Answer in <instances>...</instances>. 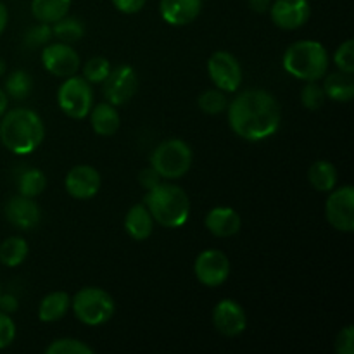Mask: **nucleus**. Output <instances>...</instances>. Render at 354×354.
I'll return each mask as SVG.
<instances>
[{"label": "nucleus", "instance_id": "72a5a7b5", "mask_svg": "<svg viewBox=\"0 0 354 354\" xmlns=\"http://www.w3.org/2000/svg\"><path fill=\"white\" fill-rule=\"evenodd\" d=\"M50 38H52V26H50V24L40 23V24H37V26H33L30 31H28L26 37H24V44H26L28 47H31V48L41 47V45H47L48 41H50Z\"/></svg>", "mask_w": 354, "mask_h": 354}, {"label": "nucleus", "instance_id": "f03ea898", "mask_svg": "<svg viewBox=\"0 0 354 354\" xmlns=\"http://www.w3.org/2000/svg\"><path fill=\"white\" fill-rule=\"evenodd\" d=\"M45 138V124L35 111L16 107L0 118V142L7 151L26 156L37 151Z\"/></svg>", "mask_w": 354, "mask_h": 354}, {"label": "nucleus", "instance_id": "4c0bfd02", "mask_svg": "<svg viewBox=\"0 0 354 354\" xmlns=\"http://www.w3.org/2000/svg\"><path fill=\"white\" fill-rule=\"evenodd\" d=\"M138 182H140V185L144 187L145 190H151L152 187H156L158 183H161L162 178L159 176V173L152 168V166H149V168L142 169L140 171V175H138Z\"/></svg>", "mask_w": 354, "mask_h": 354}, {"label": "nucleus", "instance_id": "393cba45", "mask_svg": "<svg viewBox=\"0 0 354 354\" xmlns=\"http://www.w3.org/2000/svg\"><path fill=\"white\" fill-rule=\"evenodd\" d=\"M28 242L23 237H7L6 241L0 244V263L9 268H16V266L23 265L24 259L28 258Z\"/></svg>", "mask_w": 354, "mask_h": 354}, {"label": "nucleus", "instance_id": "f8f14e48", "mask_svg": "<svg viewBox=\"0 0 354 354\" xmlns=\"http://www.w3.org/2000/svg\"><path fill=\"white\" fill-rule=\"evenodd\" d=\"M41 64L50 75L59 76V78H69L82 68V59L69 44L55 41V44H47L44 47Z\"/></svg>", "mask_w": 354, "mask_h": 354}, {"label": "nucleus", "instance_id": "4468645a", "mask_svg": "<svg viewBox=\"0 0 354 354\" xmlns=\"http://www.w3.org/2000/svg\"><path fill=\"white\" fill-rule=\"evenodd\" d=\"M102 185L100 173L90 165H78L68 171L64 178V189L73 199L86 201L97 196Z\"/></svg>", "mask_w": 354, "mask_h": 354}, {"label": "nucleus", "instance_id": "c03bdc74", "mask_svg": "<svg viewBox=\"0 0 354 354\" xmlns=\"http://www.w3.org/2000/svg\"><path fill=\"white\" fill-rule=\"evenodd\" d=\"M0 294H2V290H0Z\"/></svg>", "mask_w": 354, "mask_h": 354}, {"label": "nucleus", "instance_id": "423d86ee", "mask_svg": "<svg viewBox=\"0 0 354 354\" xmlns=\"http://www.w3.org/2000/svg\"><path fill=\"white\" fill-rule=\"evenodd\" d=\"M194 154L187 142L169 138L161 142L151 154V166L162 180H178L192 168Z\"/></svg>", "mask_w": 354, "mask_h": 354}, {"label": "nucleus", "instance_id": "7c9ffc66", "mask_svg": "<svg viewBox=\"0 0 354 354\" xmlns=\"http://www.w3.org/2000/svg\"><path fill=\"white\" fill-rule=\"evenodd\" d=\"M47 354H93L92 346L85 344L83 341L78 339L64 337V339H55L52 344L47 346L45 349Z\"/></svg>", "mask_w": 354, "mask_h": 354}, {"label": "nucleus", "instance_id": "39448f33", "mask_svg": "<svg viewBox=\"0 0 354 354\" xmlns=\"http://www.w3.org/2000/svg\"><path fill=\"white\" fill-rule=\"evenodd\" d=\"M71 308L83 325L99 327L113 318L116 303L113 296L100 287H83L71 299Z\"/></svg>", "mask_w": 354, "mask_h": 354}, {"label": "nucleus", "instance_id": "20e7f679", "mask_svg": "<svg viewBox=\"0 0 354 354\" xmlns=\"http://www.w3.org/2000/svg\"><path fill=\"white\" fill-rule=\"evenodd\" d=\"M282 66L290 76L303 82H320L328 73V52L320 41L299 40L289 45Z\"/></svg>", "mask_w": 354, "mask_h": 354}, {"label": "nucleus", "instance_id": "473e14b6", "mask_svg": "<svg viewBox=\"0 0 354 354\" xmlns=\"http://www.w3.org/2000/svg\"><path fill=\"white\" fill-rule=\"evenodd\" d=\"M334 62L339 68V71L354 73V41L349 40L342 41L334 54Z\"/></svg>", "mask_w": 354, "mask_h": 354}, {"label": "nucleus", "instance_id": "e433bc0d", "mask_svg": "<svg viewBox=\"0 0 354 354\" xmlns=\"http://www.w3.org/2000/svg\"><path fill=\"white\" fill-rule=\"evenodd\" d=\"M113 6L123 14H137L145 7L147 0H111Z\"/></svg>", "mask_w": 354, "mask_h": 354}, {"label": "nucleus", "instance_id": "2eb2a0df", "mask_svg": "<svg viewBox=\"0 0 354 354\" xmlns=\"http://www.w3.org/2000/svg\"><path fill=\"white\" fill-rule=\"evenodd\" d=\"M213 325L225 337H237L248 328V315L234 299H221L213 310Z\"/></svg>", "mask_w": 354, "mask_h": 354}, {"label": "nucleus", "instance_id": "6e6552de", "mask_svg": "<svg viewBox=\"0 0 354 354\" xmlns=\"http://www.w3.org/2000/svg\"><path fill=\"white\" fill-rule=\"evenodd\" d=\"M207 75L214 86L225 93H235L242 85V66L234 54L216 50L207 61Z\"/></svg>", "mask_w": 354, "mask_h": 354}, {"label": "nucleus", "instance_id": "6ab92c4d", "mask_svg": "<svg viewBox=\"0 0 354 354\" xmlns=\"http://www.w3.org/2000/svg\"><path fill=\"white\" fill-rule=\"evenodd\" d=\"M90 124L99 137H113L121 127L120 111L109 102H100L90 111Z\"/></svg>", "mask_w": 354, "mask_h": 354}, {"label": "nucleus", "instance_id": "2f4dec72", "mask_svg": "<svg viewBox=\"0 0 354 354\" xmlns=\"http://www.w3.org/2000/svg\"><path fill=\"white\" fill-rule=\"evenodd\" d=\"M325 102L324 86L318 82H306L303 92H301V104L308 111H318Z\"/></svg>", "mask_w": 354, "mask_h": 354}, {"label": "nucleus", "instance_id": "c9c22d12", "mask_svg": "<svg viewBox=\"0 0 354 354\" xmlns=\"http://www.w3.org/2000/svg\"><path fill=\"white\" fill-rule=\"evenodd\" d=\"M335 351L339 354H353L354 353V327L346 325L335 339Z\"/></svg>", "mask_w": 354, "mask_h": 354}, {"label": "nucleus", "instance_id": "dca6fc26", "mask_svg": "<svg viewBox=\"0 0 354 354\" xmlns=\"http://www.w3.org/2000/svg\"><path fill=\"white\" fill-rule=\"evenodd\" d=\"M6 218L12 227L19 228V230H33L40 223L41 211L31 197H24L19 194L7 201Z\"/></svg>", "mask_w": 354, "mask_h": 354}, {"label": "nucleus", "instance_id": "4be33fe9", "mask_svg": "<svg viewBox=\"0 0 354 354\" xmlns=\"http://www.w3.org/2000/svg\"><path fill=\"white\" fill-rule=\"evenodd\" d=\"M322 80L325 97H330L335 102H349L354 97V78L351 73L335 71L325 75Z\"/></svg>", "mask_w": 354, "mask_h": 354}, {"label": "nucleus", "instance_id": "cd10ccee", "mask_svg": "<svg viewBox=\"0 0 354 354\" xmlns=\"http://www.w3.org/2000/svg\"><path fill=\"white\" fill-rule=\"evenodd\" d=\"M6 93L7 97H12L16 100L26 99L28 95L33 90V78L28 71H23V69H17V71H12L6 80Z\"/></svg>", "mask_w": 354, "mask_h": 354}, {"label": "nucleus", "instance_id": "ea45409f", "mask_svg": "<svg viewBox=\"0 0 354 354\" xmlns=\"http://www.w3.org/2000/svg\"><path fill=\"white\" fill-rule=\"evenodd\" d=\"M248 3H249V9H251L252 12L265 14L270 10L272 0H248Z\"/></svg>", "mask_w": 354, "mask_h": 354}, {"label": "nucleus", "instance_id": "c85d7f7f", "mask_svg": "<svg viewBox=\"0 0 354 354\" xmlns=\"http://www.w3.org/2000/svg\"><path fill=\"white\" fill-rule=\"evenodd\" d=\"M197 104H199V109L203 113L211 114H220L223 111H227L228 107V99H227V93L220 88H209L206 92H203L197 99Z\"/></svg>", "mask_w": 354, "mask_h": 354}, {"label": "nucleus", "instance_id": "9b49d317", "mask_svg": "<svg viewBox=\"0 0 354 354\" xmlns=\"http://www.w3.org/2000/svg\"><path fill=\"white\" fill-rule=\"evenodd\" d=\"M325 204L327 221L339 232L351 234L354 230V189L344 185L341 189L330 190Z\"/></svg>", "mask_w": 354, "mask_h": 354}, {"label": "nucleus", "instance_id": "9d476101", "mask_svg": "<svg viewBox=\"0 0 354 354\" xmlns=\"http://www.w3.org/2000/svg\"><path fill=\"white\" fill-rule=\"evenodd\" d=\"M138 90V76L131 66L121 64L118 68H111L107 78L102 82V92L106 102L113 106H124L133 99Z\"/></svg>", "mask_w": 354, "mask_h": 354}, {"label": "nucleus", "instance_id": "412c9836", "mask_svg": "<svg viewBox=\"0 0 354 354\" xmlns=\"http://www.w3.org/2000/svg\"><path fill=\"white\" fill-rule=\"evenodd\" d=\"M71 308V297L64 290H55L47 294L38 304V318L44 324H52L66 317L68 310Z\"/></svg>", "mask_w": 354, "mask_h": 354}, {"label": "nucleus", "instance_id": "f3484780", "mask_svg": "<svg viewBox=\"0 0 354 354\" xmlns=\"http://www.w3.org/2000/svg\"><path fill=\"white\" fill-rule=\"evenodd\" d=\"M203 0H161L159 14L169 26H187L199 17Z\"/></svg>", "mask_w": 354, "mask_h": 354}, {"label": "nucleus", "instance_id": "a211bd4d", "mask_svg": "<svg viewBox=\"0 0 354 354\" xmlns=\"http://www.w3.org/2000/svg\"><path fill=\"white\" fill-rule=\"evenodd\" d=\"M206 228L209 230L211 235L220 239L234 237L241 232L242 228V218L234 207L218 206L213 207L209 213L206 214Z\"/></svg>", "mask_w": 354, "mask_h": 354}, {"label": "nucleus", "instance_id": "ddd939ff", "mask_svg": "<svg viewBox=\"0 0 354 354\" xmlns=\"http://www.w3.org/2000/svg\"><path fill=\"white\" fill-rule=\"evenodd\" d=\"M268 12L277 28L294 31L310 21L311 6L308 0H273Z\"/></svg>", "mask_w": 354, "mask_h": 354}, {"label": "nucleus", "instance_id": "7ed1b4c3", "mask_svg": "<svg viewBox=\"0 0 354 354\" xmlns=\"http://www.w3.org/2000/svg\"><path fill=\"white\" fill-rule=\"evenodd\" d=\"M144 204L154 218V223L165 228H180L189 221L190 199L182 187L161 182L144 197Z\"/></svg>", "mask_w": 354, "mask_h": 354}, {"label": "nucleus", "instance_id": "c756f323", "mask_svg": "<svg viewBox=\"0 0 354 354\" xmlns=\"http://www.w3.org/2000/svg\"><path fill=\"white\" fill-rule=\"evenodd\" d=\"M111 71V62L109 59L100 57V55H95V57L88 59V61L83 64V78L88 83L95 85V83H102L104 80L107 78Z\"/></svg>", "mask_w": 354, "mask_h": 354}, {"label": "nucleus", "instance_id": "37998d69", "mask_svg": "<svg viewBox=\"0 0 354 354\" xmlns=\"http://www.w3.org/2000/svg\"><path fill=\"white\" fill-rule=\"evenodd\" d=\"M6 75V61L3 59H0V78Z\"/></svg>", "mask_w": 354, "mask_h": 354}, {"label": "nucleus", "instance_id": "f257e3e1", "mask_svg": "<svg viewBox=\"0 0 354 354\" xmlns=\"http://www.w3.org/2000/svg\"><path fill=\"white\" fill-rule=\"evenodd\" d=\"M227 111L232 131L248 142H261L273 137L282 123L280 102L275 95L261 88L237 93Z\"/></svg>", "mask_w": 354, "mask_h": 354}, {"label": "nucleus", "instance_id": "5701e85b", "mask_svg": "<svg viewBox=\"0 0 354 354\" xmlns=\"http://www.w3.org/2000/svg\"><path fill=\"white\" fill-rule=\"evenodd\" d=\"M73 0H31V14L38 23L54 24L68 16Z\"/></svg>", "mask_w": 354, "mask_h": 354}, {"label": "nucleus", "instance_id": "f704fd0d", "mask_svg": "<svg viewBox=\"0 0 354 354\" xmlns=\"http://www.w3.org/2000/svg\"><path fill=\"white\" fill-rule=\"evenodd\" d=\"M16 339V324L10 315L0 311V349L9 348Z\"/></svg>", "mask_w": 354, "mask_h": 354}, {"label": "nucleus", "instance_id": "a19ab883", "mask_svg": "<svg viewBox=\"0 0 354 354\" xmlns=\"http://www.w3.org/2000/svg\"><path fill=\"white\" fill-rule=\"evenodd\" d=\"M7 23H9V10H7L6 3L0 2V35L6 31Z\"/></svg>", "mask_w": 354, "mask_h": 354}, {"label": "nucleus", "instance_id": "b1692460", "mask_svg": "<svg viewBox=\"0 0 354 354\" xmlns=\"http://www.w3.org/2000/svg\"><path fill=\"white\" fill-rule=\"evenodd\" d=\"M308 180H310L311 187L318 192H330L337 185V169L330 161L320 159L310 166Z\"/></svg>", "mask_w": 354, "mask_h": 354}, {"label": "nucleus", "instance_id": "a878e982", "mask_svg": "<svg viewBox=\"0 0 354 354\" xmlns=\"http://www.w3.org/2000/svg\"><path fill=\"white\" fill-rule=\"evenodd\" d=\"M83 35H85V26L76 17L64 16L57 23L52 24V37L57 38L59 41H64V44H75V41L82 40Z\"/></svg>", "mask_w": 354, "mask_h": 354}, {"label": "nucleus", "instance_id": "bb28decb", "mask_svg": "<svg viewBox=\"0 0 354 354\" xmlns=\"http://www.w3.org/2000/svg\"><path fill=\"white\" fill-rule=\"evenodd\" d=\"M17 187H19L21 196L35 199V197L44 194V190L47 189V176H45V173L41 169L30 168L26 171H23V175L19 176Z\"/></svg>", "mask_w": 354, "mask_h": 354}, {"label": "nucleus", "instance_id": "58836bf2", "mask_svg": "<svg viewBox=\"0 0 354 354\" xmlns=\"http://www.w3.org/2000/svg\"><path fill=\"white\" fill-rule=\"evenodd\" d=\"M17 308H19V303H17L16 296H12V294H0V311L10 315L16 313Z\"/></svg>", "mask_w": 354, "mask_h": 354}, {"label": "nucleus", "instance_id": "1a4fd4ad", "mask_svg": "<svg viewBox=\"0 0 354 354\" xmlns=\"http://www.w3.org/2000/svg\"><path fill=\"white\" fill-rule=\"evenodd\" d=\"M230 259L220 249H206L197 256L194 263L196 279L211 289L223 286L230 277Z\"/></svg>", "mask_w": 354, "mask_h": 354}, {"label": "nucleus", "instance_id": "0eeeda50", "mask_svg": "<svg viewBox=\"0 0 354 354\" xmlns=\"http://www.w3.org/2000/svg\"><path fill=\"white\" fill-rule=\"evenodd\" d=\"M59 109L71 120H85L93 107L92 83L73 75L61 83L57 92Z\"/></svg>", "mask_w": 354, "mask_h": 354}, {"label": "nucleus", "instance_id": "79ce46f5", "mask_svg": "<svg viewBox=\"0 0 354 354\" xmlns=\"http://www.w3.org/2000/svg\"><path fill=\"white\" fill-rule=\"evenodd\" d=\"M7 106H9V97H7L6 90L0 88V118H2L3 113L7 111Z\"/></svg>", "mask_w": 354, "mask_h": 354}, {"label": "nucleus", "instance_id": "aec40b11", "mask_svg": "<svg viewBox=\"0 0 354 354\" xmlns=\"http://www.w3.org/2000/svg\"><path fill=\"white\" fill-rule=\"evenodd\" d=\"M124 230L133 241H147L154 230V218L144 203L135 204L124 216Z\"/></svg>", "mask_w": 354, "mask_h": 354}]
</instances>
